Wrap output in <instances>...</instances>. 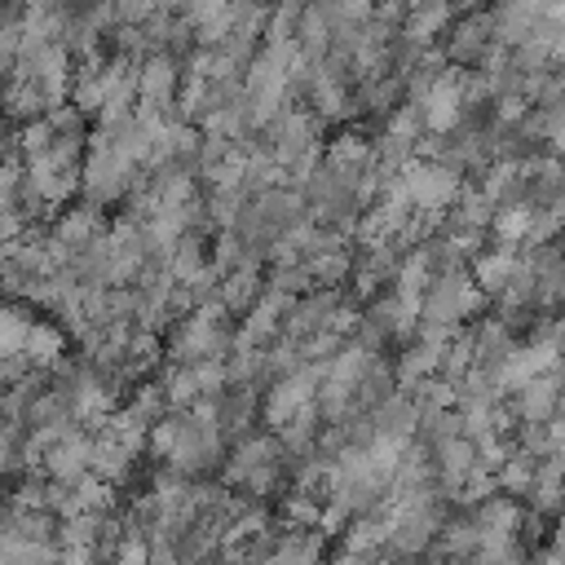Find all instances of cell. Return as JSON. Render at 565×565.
I'll return each mask as SVG.
<instances>
[{
  "mask_svg": "<svg viewBox=\"0 0 565 565\" xmlns=\"http://www.w3.org/2000/svg\"><path fill=\"white\" fill-rule=\"evenodd\" d=\"M397 177H402V190H406V199H411L415 212H441L459 194V172L450 163H441V159L406 163Z\"/></svg>",
  "mask_w": 565,
  "mask_h": 565,
  "instance_id": "cell-1",
  "label": "cell"
},
{
  "mask_svg": "<svg viewBox=\"0 0 565 565\" xmlns=\"http://www.w3.org/2000/svg\"><path fill=\"white\" fill-rule=\"evenodd\" d=\"M177 97V62L168 53H150L137 66V106H154L168 110Z\"/></svg>",
  "mask_w": 565,
  "mask_h": 565,
  "instance_id": "cell-2",
  "label": "cell"
},
{
  "mask_svg": "<svg viewBox=\"0 0 565 565\" xmlns=\"http://www.w3.org/2000/svg\"><path fill=\"white\" fill-rule=\"evenodd\" d=\"M494 40H499L494 13H472V18H463V22L455 26V35H450V57H455V62H477V57H486V53L494 49Z\"/></svg>",
  "mask_w": 565,
  "mask_h": 565,
  "instance_id": "cell-3",
  "label": "cell"
},
{
  "mask_svg": "<svg viewBox=\"0 0 565 565\" xmlns=\"http://www.w3.org/2000/svg\"><path fill=\"white\" fill-rule=\"evenodd\" d=\"M530 221H534V199H508V203H499L494 207V216H490V230H494V238H499V247H516V243H525L530 238Z\"/></svg>",
  "mask_w": 565,
  "mask_h": 565,
  "instance_id": "cell-4",
  "label": "cell"
},
{
  "mask_svg": "<svg viewBox=\"0 0 565 565\" xmlns=\"http://www.w3.org/2000/svg\"><path fill=\"white\" fill-rule=\"evenodd\" d=\"M516 265H521V256L512 252V247H499V252H486V256H477L472 260V282L486 291V296H499L508 282H512V274H516Z\"/></svg>",
  "mask_w": 565,
  "mask_h": 565,
  "instance_id": "cell-5",
  "label": "cell"
},
{
  "mask_svg": "<svg viewBox=\"0 0 565 565\" xmlns=\"http://www.w3.org/2000/svg\"><path fill=\"white\" fill-rule=\"evenodd\" d=\"M62 331L57 327H49V322H31V331H26V340H22V362H31V366H57L62 362Z\"/></svg>",
  "mask_w": 565,
  "mask_h": 565,
  "instance_id": "cell-6",
  "label": "cell"
},
{
  "mask_svg": "<svg viewBox=\"0 0 565 565\" xmlns=\"http://www.w3.org/2000/svg\"><path fill=\"white\" fill-rule=\"evenodd\" d=\"M446 22H450V4L446 0H419L406 13V35H411V44H433Z\"/></svg>",
  "mask_w": 565,
  "mask_h": 565,
  "instance_id": "cell-7",
  "label": "cell"
},
{
  "mask_svg": "<svg viewBox=\"0 0 565 565\" xmlns=\"http://www.w3.org/2000/svg\"><path fill=\"white\" fill-rule=\"evenodd\" d=\"M256 296H260V278H256V269H252V265H234V269H225L221 305H225L230 313H243Z\"/></svg>",
  "mask_w": 565,
  "mask_h": 565,
  "instance_id": "cell-8",
  "label": "cell"
},
{
  "mask_svg": "<svg viewBox=\"0 0 565 565\" xmlns=\"http://www.w3.org/2000/svg\"><path fill=\"white\" fill-rule=\"evenodd\" d=\"M441 349H446V344H433V340L411 344V349L402 353V362H397V380H402V384H424V380L441 366Z\"/></svg>",
  "mask_w": 565,
  "mask_h": 565,
  "instance_id": "cell-9",
  "label": "cell"
},
{
  "mask_svg": "<svg viewBox=\"0 0 565 565\" xmlns=\"http://www.w3.org/2000/svg\"><path fill=\"white\" fill-rule=\"evenodd\" d=\"M305 0H282L265 13V40L269 44H296V26H300Z\"/></svg>",
  "mask_w": 565,
  "mask_h": 565,
  "instance_id": "cell-10",
  "label": "cell"
},
{
  "mask_svg": "<svg viewBox=\"0 0 565 565\" xmlns=\"http://www.w3.org/2000/svg\"><path fill=\"white\" fill-rule=\"evenodd\" d=\"M269 552L282 556V561H300V556H318V552H322V539L309 534V530H291V539H282V543L269 547Z\"/></svg>",
  "mask_w": 565,
  "mask_h": 565,
  "instance_id": "cell-11",
  "label": "cell"
},
{
  "mask_svg": "<svg viewBox=\"0 0 565 565\" xmlns=\"http://www.w3.org/2000/svg\"><path fill=\"white\" fill-rule=\"evenodd\" d=\"M230 4H234V0H185V13H181V18H185V22L199 31V26L216 22V18H221Z\"/></svg>",
  "mask_w": 565,
  "mask_h": 565,
  "instance_id": "cell-12",
  "label": "cell"
},
{
  "mask_svg": "<svg viewBox=\"0 0 565 565\" xmlns=\"http://www.w3.org/2000/svg\"><path fill=\"white\" fill-rule=\"evenodd\" d=\"M22 4H26L31 13H53V9L62 4V0H22Z\"/></svg>",
  "mask_w": 565,
  "mask_h": 565,
  "instance_id": "cell-13",
  "label": "cell"
}]
</instances>
